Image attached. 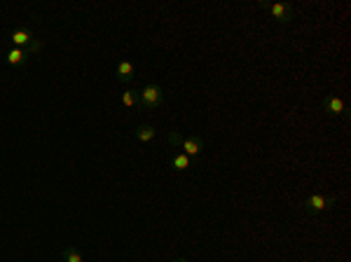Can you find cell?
I'll return each mask as SVG.
<instances>
[{"label": "cell", "instance_id": "obj_9", "mask_svg": "<svg viewBox=\"0 0 351 262\" xmlns=\"http://www.w3.org/2000/svg\"><path fill=\"white\" fill-rule=\"evenodd\" d=\"M154 136H157V129H154L152 124H141L139 129H136V138H139V141H143V143L152 141Z\"/></svg>", "mask_w": 351, "mask_h": 262}, {"label": "cell", "instance_id": "obj_8", "mask_svg": "<svg viewBox=\"0 0 351 262\" xmlns=\"http://www.w3.org/2000/svg\"><path fill=\"white\" fill-rule=\"evenodd\" d=\"M133 73H136V68H133L131 61H120L117 63V78H120V82H131Z\"/></svg>", "mask_w": 351, "mask_h": 262}, {"label": "cell", "instance_id": "obj_5", "mask_svg": "<svg viewBox=\"0 0 351 262\" xmlns=\"http://www.w3.org/2000/svg\"><path fill=\"white\" fill-rule=\"evenodd\" d=\"M323 108H325V113L328 115H333V117H346V105H344V101L340 99V96H328L325 99V103H323Z\"/></svg>", "mask_w": 351, "mask_h": 262}, {"label": "cell", "instance_id": "obj_10", "mask_svg": "<svg viewBox=\"0 0 351 262\" xmlns=\"http://www.w3.org/2000/svg\"><path fill=\"white\" fill-rule=\"evenodd\" d=\"M122 103L127 105V108H131V105H141V94L136 89H127L122 94Z\"/></svg>", "mask_w": 351, "mask_h": 262}, {"label": "cell", "instance_id": "obj_4", "mask_svg": "<svg viewBox=\"0 0 351 262\" xmlns=\"http://www.w3.org/2000/svg\"><path fill=\"white\" fill-rule=\"evenodd\" d=\"M181 150H183V155H187V157H197V155H202L204 150H206V143H204V138H199V136H187V138H183V143H181Z\"/></svg>", "mask_w": 351, "mask_h": 262}, {"label": "cell", "instance_id": "obj_13", "mask_svg": "<svg viewBox=\"0 0 351 262\" xmlns=\"http://www.w3.org/2000/svg\"><path fill=\"white\" fill-rule=\"evenodd\" d=\"M169 141H171V145L173 147H181V143H183V136H181V131H169Z\"/></svg>", "mask_w": 351, "mask_h": 262}, {"label": "cell", "instance_id": "obj_3", "mask_svg": "<svg viewBox=\"0 0 351 262\" xmlns=\"http://www.w3.org/2000/svg\"><path fill=\"white\" fill-rule=\"evenodd\" d=\"M335 204H337L335 197H325V194H314V197H309V199H304L302 209L307 211V213H323V211L333 209Z\"/></svg>", "mask_w": 351, "mask_h": 262}, {"label": "cell", "instance_id": "obj_6", "mask_svg": "<svg viewBox=\"0 0 351 262\" xmlns=\"http://www.w3.org/2000/svg\"><path fill=\"white\" fill-rule=\"evenodd\" d=\"M269 12H271V16H274L277 21H281V24H288V21L292 19V5H288V3L269 5Z\"/></svg>", "mask_w": 351, "mask_h": 262}, {"label": "cell", "instance_id": "obj_7", "mask_svg": "<svg viewBox=\"0 0 351 262\" xmlns=\"http://www.w3.org/2000/svg\"><path fill=\"white\" fill-rule=\"evenodd\" d=\"M28 57H31V54H28L26 49L12 47L10 52H7V63H10V66H24V63L28 61Z\"/></svg>", "mask_w": 351, "mask_h": 262}, {"label": "cell", "instance_id": "obj_14", "mask_svg": "<svg viewBox=\"0 0 351 262\" xmlns=\"http://www.w3.org/2000/svg\"><path fill=\"white\" fill-rule=\"evenodd\" d=\"M173 262H187V257H176Z\"/></svg>", "mask_w": 351, "mask_h": 262}, {"label": "cell", "instance_id": "obj_11", "mask_svg": "<svg viewBox=\"0 0 351 262\" xmlns=\"http://www.w3.org/2000/svg\"><path fill=\"white\" fill-rule=\"evenodd\" d=\"M171 166H173L176 171H185V169L190 166V157L183 155V152H178V155H173V159H171Z\"/></svg>", "mask_w": 351, "mask_h": 262}, {"label": "cell", "instance_id": "obj_2", "mask_svg": "<svg viewBox=\"0 0 351 262\" xmlns=\"http://www.w3.org/2000/svg\"><path fill=\"white\" fill-rule=\"evenodd\" d=\"M139 94H141V108H145V110H152V108H157L164 101V91H162L160 84H148Z\"/></svg>", "mask_w": 351, "mask_h": 262}, {"label": "cell", "instance_id": "obj_1", "mask_svg": "<svg viewBox=\"0 0 351 262\" xmlns=\"http://www.w3.org/2000/svg\"><path fill=\"white\" fill-rule=\"evenodd\" d=\"M12 42H14V47L26 49L28 54H35L43 49V42L33 35L31 28H16V31L12 33Z\"/></svg>", "mask_w": 351, "mask_h": 262}, {"label": "cell", "instance_id": "obj_12", "mask_svg": "<svg viewBox=\"0 0 351 262\" xmlns=\"http://www.w3.org/2000/svg\"><path fill=\"white\" fill-rule=\"evenodd\" d=\"M61 257H64V262H85L80 255V251H75V248H70V246L61 251Z\"/></svg>", "mask_w": 351, "mask_h": 262}]
</instances>
